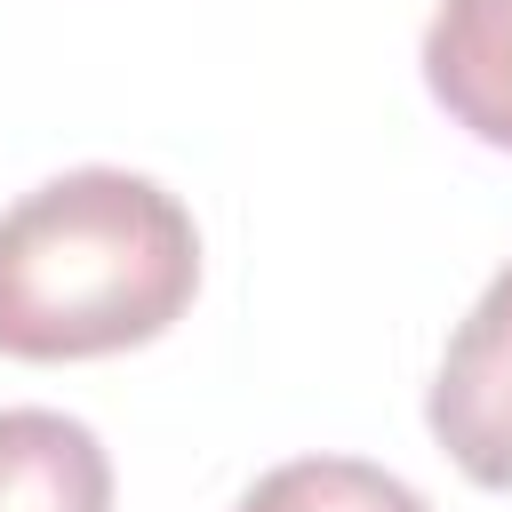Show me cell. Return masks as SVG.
Wrapping results in <instances>:
<instances>
[{
    "instance_id": "obj_1",
    "label": "cell",
    "mask_w": 512,
    "mask_h": 512,
    "mask_svg": "<svg viewBox=\"0 0 512 512\" xmlns=\"http://www.w3.org/2000/svg\"><path fill=\"white\" fill-rule=\"evenodd\" d=\"M200 288L192 208L128 168H72L0 216V352L104 360L168 336Z\"/></svg>"
},
{
    "instance_id": "obj_2",
    "label": "cell",
    "mask_w": 512,
    "mask_h": 512,
    "mask_svg": "<svg viewBox=\"0 0 512 512\" xmlns=\"http://www.w3.org/2000/svg\"><path fill=\"white\" fill-rule=\"evenodd\" d=\"M424 424L472 488H512V264L456 320Z\"/></svg>"
},
{
    "instance_id": "obj_3",
    "label": "cell",
    "mask_w": 512,
    "mask_h": 512,
    "mask_svg": "<svg viewBox=\"0 0 512 512\" xmlns=\"http://www.w3.org/2000/svg\"><path fill=\"white\" fill-rule=\"evenodd\" d=\"M424 88L456 128L512 152V0H440L424 32Z\"/></svg>"
},
{
    "instance_id": "obj_4",
    "label": "cell",
    "mask_w": 512,
    "mask_h": 512,
    "mask_svg": "<svg viewBox=\"0 0 512 512\" xmlns=\"http://www.w3.org/2000/svg\"><path fill=\"white\" fill-rule=\"evenodd\" d=\"M0 512H112L104 440L56 408H0Z\"/></svg>"
},
{
    "instance_id": "obj_5",
    "label": "cell",
    "mask_w": 512,
    "mask_h": 512,
    "mask_svg": "<svg viewBox=\"0 0 512 512\" xmlns=\"http://www.w3.org/2000/svg\"><path fill=\"white\" fill-rule=\"evenodd\" d=\"M240 512H432L400 472L384 464H360V456H296V464H272Z\"/></svg>"
}]
</instances>
